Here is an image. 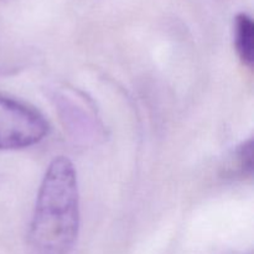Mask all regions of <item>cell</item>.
Instances as JSON below:
<instances>
[{
	"label": "cell",
	"instance_id": "cell-1",
	"mask_svg": "<svg viewBox=\"0 0 254 254\" xmlns=\"http://www.w3.org/2000/svg\"><path fill=\"white\" fill-rule=\"evenodd\" d=\"M79 230V192L73 164L51 161L37 193L29 230L31 254H69Z\"/></svg>",
	"mask_w": 254,
	"mask_h": 254
},
{
	"label": "cell",
	"instance_id": "cell-2",
	"mask_svg": "<svg viewBox=\"0 0 254 254\" xmlns=\"http://www.w3.org/2000/svg\"><path fill=\"white\" fill-rule=\"evenodd\" d=\"M49 124L40 112L0 94V150H17L40 143Z\"/></svg>",
	"mask_w": 254,
	"mask_h": 254
},
{
	"label": "cell",
	"instance_id": "cell-3",
	"mask_svg": "<svg viewBox=\"0 0 254 254\" xmlns=\"http://www.w3.org/2000/svg\"><path fill=\"white\" fill-rule=\"evenodd\" d=\"M235 46L243 64L252 66L254 56V24L252 17L243 12L236 17Z\"/></svg>",
	"mask_w": 254,
	"mask_h": 254
}]
</instances>
